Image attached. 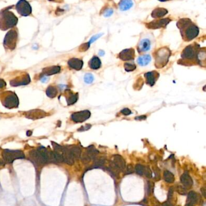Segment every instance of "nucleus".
<instances>
[{
  "instance_id": "nucleus-1",
  "label": "nucleus",
  "mask_w": 206,
  "mask_h": 206,
  "mask_svg": "<svg viewBox=\"0 0 206 206\" xmlns=\"http://www.w3.org/2000/svg\"><path fill=\"white\" fill-rule=\"evenodd\" d=\"M182 39L185 41H190L196 37L199 34L197 26L189 18H181L176 22Z\"/></svg>"
},
{
  "instance_id": "nucleus-2",
  "label": "nucleus",
  "mask_w": 206,
  "mask_h": 206,
  "mask_svg": "<svg viewBox=\"0 0 206 206\" xmlns=\"http://www.w3.org/2000/svg\"><path fill=\"white\" fill-rule=\"evenodd\" d=\"M17 22V17L9 10L3 12L0 15V29L3 30L13 27Z\"/></svg>"
},
{
  "instance_id": "nucleus-3",
  "label": "nucleus",
  "mask_w": 206,
  "mask_h": 206,
  "mask_svg": "<svg viewBox=\"0 0 206 206\" xmlns=\"http://www.w3.org/2000/svg\"><path fill=\"white\" fill-rule=\"evenodd\" d=\"M170 55L171 52L168 48H163L159 50L156 56L155 65L157 67L160 68L165 66L168 62Z\"/></svg>"
},
{
  "instance_id": "nucleus-4",
  "label": "nucleus",
  "mask_w": 206,
  "mask_h": 206,
  "mask_svg": "<svg viewBox=\"0 0 206 206\" xmlns=\"http://www.w3.org/2000/svg\"><path fill=\"white\" fill-rule=\"evenodd\" d=\"M3 158L6 163H12L16 159H22L25 158L24 153L19 150H4L2 153Z\"/></svg>"
},
{
  "instance_id": "nucleus-5",
  "label": "nucleus",
  "mask_w": 206,
  "mask_h": 206,
  "mask_svg": "<svg viewBox=\"0 0 206 206\" xmlns=\"http://www.w3.org/2000/svg\"><path fill=\"white\" fill-rule=\"evenodd\" d=\"M2 103L4 107L8 108L17 107L19 104L18 97L14 93L11 92L4 93L2 98Z\"/></svg>"
},
{
  "instance_id": "nucleus-6",
  "label": "nucleus",
  "mask_w": 206,
  "mask_h": 206,
  "mask_svg": "<svg viewBox=\"0 0 206 206\" xmlns=\"http://www.w3.org/2000/svg\"><path fill=\"white\" fill-rule=\"evenodd\" d=\"M18 34L15 30L9 31L5 36L4 43L5 47L10 50H13L16 44Z\"/></svg>"
},
{
  "instance_id": "nucleus-7",
  "label": "nucleus",
  "mask_w": 206,
  "mask_h": 206,
  "mask_svg": "<svg viewBox=\"0 0 206 206\" xmlns=\"http://www.w3.org/2000/svg\"><path fill=\"white\" fill-rule=\"evenodd\" d=\"M17 12L22 16H27L32 13V7L26 0H20L16 5Z\"/></svg>"
},
{
  "instance_id": "nucleus-8",
  "label": "nucleus",
  "mask_w": 206,
  "mask_h": 206,
  "mask_svg": "<svg viewBox=\"0 0 206 206\" xmlns=\"http://www.w3.org/2000/svg\"><path fill=\"white\" fill-rule=\"evenodd\" d=\"M169 18H165L160 19H155L146 25V26L149 29H158L160 28L166 27V26L171 22Z\"/></svg>"
},
{
  "instance_id": "nucleus-9",
  "label": "nucleus",
  "mask_w": 206,
  "mask_h": 206,
  "mask_svg": "<svg viewBox=\"0 0 206 206\" xmlns=\"http://www.w3.org/2000/svg\"><path fill=\"white\" fill-rule=\"evenodd\" d=\"M91 117L89 110H85L78 112H75L72 114V119L75 122H83L86 121Z\"/></svg>"
},
{
  "instance_id": "nucleus-10",
  "label": "nucleus",
  "mask_w": 206,
  "mask_h": 206,
  "mask_svg": "<svg viewBox=\"0 0 206 206\" xmlns=\"http://www.w3.org/2000/svg\"><path fill=\"white\" fill-rule=\"evenodd\" d=\"M196 48L190 45L188 46L185 49L183 50L181 54V57L184 59H193L197 57Z\"/></svg>"
},
{
  "instance_id": "nucleus-11",
  "label": "nucleus",
  "mask_w": 206,
  "mask_h": 206,
  "mask_svg": "<svg viewBox=\"0 0 206 206\" xmlns=\"http://www.w3.org/2000/svg\"><path fill=\"white\" fill-rule=\"evenodd\" d=\"M98 154L99 151L93 146H90L82 156V160L84 162H88L91 160L95 159Z\"/></svg>"
},
{
  "instance_id": "nucleus-12",
  "label": "nucleus",
  "mask_w": 206,
  "mask_h": 206,
  "mask_svg": "<svg viewBox=\"0 0 206 206\" xmlns=\"http://www.w3.org/2000/svg\"><path fill=\"white\" fill-rule=\"evenodd\" d=\"M30 82V78L28 74H26L22 76L16 78L15 79L11 81V85L13 86H17L20 85L27 84Z\"/></svg>"
},
{
  "instance_id": "nucleus-13",
  "label": "nucleus",
  "mask_w": 206,
  "mask_h": 206,
  "mask_svg": "<svg viewBox=\"0 0 206 206\" xmlns=\"http://www.w3.org/2000/svg\"><path fill=\"white\" fill-rule=\"evenodd\" d=\"M135 57V51L132 48L126 49L121 51L119 54V58L123 61L132 60Z\"/></svg>"
},
{
  "instance_id": "nucleus-14",
  "label": "nucleus",
  "mask_w": 206,
  "mask_h": 206,
  "mask_svg": "<svg viewBox=\"0 0 206 206\" xmlns=\"http://www.w3.org/2000/svg\"><path fill=\"white\" fill-rule=\"evenodd\" d=\"M112 163L116 165L120 171H122L125 168L126 163L124 158L120 155H115L113 157Z\"/></svg>"
},
{
  "instance_id": "nucleus-15",
  "label": "nucleus",
  "mask_w": 206,
  "mask_h": 206,
  "mask_svg": "<svg viewBox=\"0 0 206 206\" xmlns=\"http://www.w3.org/2000/svg\"><path fill=\"white\" fill-rule=\"evenodd\" d=\"M145 77L146 80V83L151 86L155 84L158 78L159 77V74L156 71H151L145 74Z\"/></svg>"
},
{
  "instance_id": "nucleus-16",
  "label": "nucleus",
  "mask_w": 206,
  "mask_h": 206,
  "mask_svg": "<svg viewBox=\"0 0 206 206\" xmlns=\"http://www.w3.org/2000/svg\"><path fill=\"white\" fill-rule=\"evenodd\" d=\"M151 43L149 39H143L139 43L138 45V51L139 52H146L151 49Z\"/></svg>"
},
{
  "instance_id": "nucleus-17",
  "label": "nucleus",
  "mask_w": 206,
  "mask_h": 206,
  "mask_svg": "<svg viewBox=\"0 0 206 206\" xmlns=\"http://www.w3.org/2000/svg\"><path fill=\"white\" fill-rule=\"evenodd\" d=\"M68 64L69 65V66L73 69V70H80L83 65V62L82 60L78 59H76V58H73L69 60V61L68 62Z\"/></svg>"
},
{
  "instance_id": "nucleus-18",
  "label": "nucleus",
  "mask_w": 206,
  "mask_h": 206,
  "mask_svg": "<svg viewBox=\"0 0 206 206\" xmlns=\"http://www.w3.org/2000/svg\"><path fill=\"white\" fill-rule=\"evenodd\" d=\"M180 181L182 184L186 188H189L192 186L193 180L191 177L186 173L183 174L180 177Z\"/></svg>"
},
{
  "instance_id": "nucleus-19",
  "label": "nucleus",
  "mask_w": 206,
  "mask_h": 206,
  "mask_svg": "<svg viewBox=\"0 0 206 206\" xmlns=\"http://www.w3.org/2000/svg\"><path fill=\"white\" fill-rule=\"evenodd\" d=\"M45 116V112L39 110H32L27 113L26 117L28 118L31 119H36V118H41Z\"/></svg>"
},
{
  "instance_id": "nucleus-20",
  "label": "nucleus",
  "mask_w": 206,
  "mask_h": 206,
  "mask_svg": "<svg viewBox=\"0 0 206 206\" xmlns=\"http://www.w3.org/2000/svg\"><path fill=\"white\" fill-rule=\"evenodd\" d=\"M168 13V11L164 8H157L154 10L152 12V17L157 19L163 17Z\"/></svg>"
},
{
  "instance_id": "nucleus-21",
  "label": "nucleus",
  "mask_w": 206,
  "mask_h": 206,
  "mask_svg": "<svg viewBox=\"0 0 206 206\" xmlns=\"http://www.w3.org/2000/svg\"><path fill=\"white\" fill-rule=\"evenodd\" d=\"M101 61L97 56H94L89 62V67L94 70H97L101 67Z\"/></svg>"
},
{
  "instance_id": "nucleus-22",
  "label": "nucleus",
  "mask_w": 206,
  "mask_h": 206,
  "mask_svg": "<svg viewBox=\"0 0 206 206\" xmlns=\"http://www.w3.org/2000/svg\"><path fill=\"white\" fill-rule=\"evenodd\" d=\"M61 70L59 66H51L44 69L43 75L45 76H51L58 73Z\"/></svg>"
},
{
  "instance_id": "nucleus-23",
  "label": "nucleus",
  "mask_w": 206,
  "mask_h": 206,
  "mask_svg": "<svg viewBox=\"0 0 206 206\" xmlns=\"http://www.w3.org/2000/svg\"><path fill=\"white\" fill-rule=\"evenodd\" d=\"M133 6L132 0H121L119 3V8L122 11H126Z\"/></svg>"
},
{
  "instance_id": "nucleus-24",
  "label": "nucleus",
  "mask_w": 206,
  "mask_h": 206,
  "mask_svg": "<svg viewBox=\"0 0 206 206\" xmlns=\"http://www.w3.org/2000/svg\"><path fill=\"white\" fill-rule=\"evenodd\" d=\"M151 61V57L150 55H144L140 56L137 59V63L140 66H146Z\"/></svg>"
},
{
  "instance_id": "nucleus-25",
  "label": "nucleus",
  "mask_w": 206,
  "mask_h": 206,
  "mask_svg": "<svg viewBox=\"0 0 206 206\" xmlns=\"http://www.w3.org/2000/svg\"><path fill=\"white\" fill-rule=\"evenodd\" d=\"M198 200V195L194 191H190L188 194V203H190L192 204H196Z\"/></svg>"
},
{
  "instance_id": "nucleus-26",
  "label": "nucleus",
  "mask_w": 206,
  "mask_h": 206,
  "mask_svg": "<svg viewBox=\"0 0 206 206\" xmlns=\"http://www.w3.org/2000/svg\"><path fill=\"white\" fill-rule=\"evenodd\" d=\"M78 99V94H74L72 92L68 93V97L66 98V101H67V103L68 105H72L75 104Z\"/></svg>"
},
{
  "instance_id": "nucleus-27",
  "label": "nucleus",
  "mask_w": 206,
  "mask_h": 206,
  "mask_svg": "<svg viewBox=\"0 0 206 206\" xmlns=\"http://www.w3.org/2000/svg\"><path fill=\"white\" fill-rule=\"evenodd\" d=\"M74 158L79 159L81 156V150L78 147H73L70 148Z\"/></svg>"
},
{
  "instance_id": "nucleus-28",
  "label": "nucleus",
  "mask_w": 206,
  "mask_h": 206,
  "mask_svg": "<svg viewBox=\"0 0 206 206\" xmlns=\"http://www.w3.org/2000/svg\"><path fill=\"white\" fill-rule=\"evenodd\" d=\"M57 93H58V90L56 88L53 86H49L46 90L47 95L51 98L55 97L57 95Z\"/></svg>"
},
{
  "instance_id": "nucleus-29",
  "label": "nucleus",
  "mask_w": 206,
  "mask_h": 206,
  "mask_svg": "<svg viewBox=\"0 0 206 206\" xmlns=\"http://www.w3.org/2000/svg\"><path fill=\"white\" fill-rule=\"evenodd\" d=\"M164 178L167 183H171L174 181L175 177L171 172L169 171H165L164 172Z\"/></svg>"
},
{
  "instance_id": "nucleus-30",
  "label": "nucleus",
  "mask_w": 206,
  "mask_h": 206,
  "mask_svg": "<svg viewBox=\"0 0 206 206\" xmlns=\"http://www.w3.org/2000/svg\"><path fill=\"white\" fill-rule=\"evenodd\" d=\"M124 67L125 69V71L127 72L133 71L136 69V65L134 63H126L124 65Z\"/></svg>"
},
{
  "instance_id": "nucleus-31",
  "label": "nucleus",
  "mask_w": 206,
  "mask_h": 206,
  "mask_svg": "<svg viewBox=\"0 0 206 206\" xmlns=\"http://www.w3.org/2000/svg\"><path fill=\"white\" fill-rule=\"evenodd\" d=\"M95 80L94 76L91 74H86L84 76V81L86 84H91Z\"/></svg>"
},
{
  "instance_id": "nucleus-32",
  "label": "nucleus",
  "mask_w": 206,
  "mask_h": 206,
  "mask_svg": "<svg viewBox=\"0 0 206 206\" xmlns=\"http://www.w3.org/2000/svg\"><path fill=\"white\" fill-rule=\"evenodd\" d=\"M144 169H145V166H143L142 165H137L135 166V171L136 173L139 175H142L144 174Z\"/></svg>"
},
{
  "instance_id": "nucleus-33",
  "label": "nucleus",
  "mask_w": 206,
  "mask_h": 206,
  "mask_svg": "<svg viewBox=\"0 0 206 206\" xmlns=\"http://www.w3.org/2000/svg\"><path fill=\"white\" fill-rule=\"evenodd\" d=\"M105 163V160L103 158H100V159L96 160V162H95V166L96 168L101 167L104 165Z\"/></svg>"
},
{
  "instance_id": "nucleus-34",
  "label": "nucleus",
  "mask_w": 206,
  "mask_h": 206,
  "mask_svg": "<svg viewBox=\"0 0 206 206\" xmlns=\"http://www.w3.org/2000/svg\"><path fill=\"white\" fill-rule=\"evenodd\" d=\"M176 191L178 193L181 195H185L186 194V191L184 187H182V186H178L176 187Z\"/></svg>"
},
{
  "instance_id": "nucleus-35",
  "label": "nucleus",
  "mask_w": 206,
  "mask_h": 206,
  "mask_svg": "<svg viewBox=\"0 0 206 206\" xmlns=\"http://www.w3.org/2000/svg\"><path fill=\"white\" fill-rule=\"evenodd\" d=\"M148 178H151L152 177V172L150 169L148 167H145L144 169V174Z\"/></svg>"
},
{
  "instance_id": "nucleus-36",
  "label": "nucleus",
  "mask_w": 206,
  "mask_h": 206,
  "mask_svg": "<svg viewBox=\"0 0 206 206\" xmlns=\"http://www.w3.org/2000/svg\"><path fill=\"white\" fill-rule=\"evenodd\" d=\"M121 113H122L123 114H124V115H126V116L129 115V114H131L132 113L131 110H129V109L128 108H125L122 109V110H121Z\"/></svg>"
},
{
  "instance_id": "nucleus-37",
  "label": "nucleus",
  "mask_w": 206,
  "mask_h": 206,
  "mask_svg": "<svg viewBox=\"0 0 206 206\" xmlns=\"http://www.w3.org/2000/svg\"><path fill=\"white\" fill-rule=\"evenodd\" d=\"M102 35V34H97V35H96V36H94L93 37H91V39H90V40H89V42L88 43V45L89 46V45L91 43H92V42H95V40H96L99 37H100Z\"/></svg>"
},
{
  "instance_id": "nucleus-38",
  "label": "nucleus",
  "mask_w": 206,
  "mask_h": 206,
  "mask_svg": "<svg viewBox=\"0 0 206 206\" xmlns=\"http://www.w3.org/2000/svg\"><path fill=\"white\" fill-rule=\"evenodd\" d=\"M152 189H153V185L152 184V183L148 182V190H147L148 195H149L151 194Z\"/></svg>"
},
{
  "instance_id": "nucleus-39",
  "label": "nucleus",
  "mask_w": 206,
  "mask_h": 206,
  "mask_svg": "<svg viewBox=\"0 0 206 206\" xmlns=\"http://www.w3.org/2000/svg\"><path fill=\"white\" fill-rule=\"evenodd\" d=\"M113 13V10L111 9H107L106 10H105V12H104V16L105 17H109L111 15H112V14Z\"/></svg>"
},
{
  "instance_id": "nucleus-40",
  "label": "nucleus",
  "mask_w": 206,
  "mask_h": 206,
  "mask_svg": "<svg viewBox=\"0 0 206 206\" xmlns=\"http://www.w3.org/2000/svg\"><path fill=\"white\" fill-rule=\"evenodd\" d=\"M133 172H134V168L131 165H129L126 168V173L128 174H129L133 173Z\"/></svg>"
},
{
  "instance_id": "nucleus-41",
  "label": "nucleus",
  "mask_w": 206,
  "mask_h": 206,
  "mask_svg": "<svg viewBox=\"0 0 206 206\" xmlns=\"http://www.w3.org/2000/svg\"><path fill=\"white\" fill-rule=\"evenodd\" d=\"M173 192H174V189H173V188L171 187V188L169 189V193H168V200H171V199L172 198V195H173Z\"/></svg>"
},
{
  "instance_id": "nucleus-42",
  "label": "nucleus",
  "mask_w": 206,
  "mask_h": 206,
  "mask_svg": "<svg viewBox=\"0 0 206 206\" xmlns=\"http://www.w3.org/2000/svg\"><path fill=\"white\" fill-rule=\"evenodd\" d=\"M6 86V82L3 79H0V89L5 87Z\"/></svg>"
},
{
  "instance_id": "nucleus-43",
  "label": "nucleus",
  "mask_w": 206,
  "mask_h": 206,
  "mask_svg": "<svg viewBox=\"0 0 206 206\" xmlns=\"http://www.w3.org/2000/svg\"><path fill=\"white\" fill-rule=\"evenodd\" d=\"M146 116H140L139 117H136V119H146Z\"/></svg>"
},
{
  "instance_id": "nucleus-44",
  "label": "nucleus",
  "mask_w": 206,
  "mask_h": 206,
  "mask_svg": "<svg viewBox=\"0 0 206 206\" xmlns=\"http://www.w3.org/2000/svg\"><path fill=\"white\" fill-rule=\"evenodd\" d=\"M162 206H172V205L169 202H166L163 204Z\"/></svg>"
},
{
  "instance_id": "nucleus-45",
  "label": "nucleus",
  "mask_w": 206,
  "mask_h": 206,
  "mask_svg": "<svg viewBox=\"0 0 206 206\" xmlns=\"http://www.w3.org/2000/svg\"><path fill=\"white\" fill-rule=\"evenodd\" d=\"M201 192H202V194H203L204 196L205 197V191L204 188H202V189H201Z\"/></svg>"
},
{
  "instance_id": "nucleus-46",
  "label": "nucleus",
  "mask_w": 206,
  "mask_h": 206,
  "mask_svg": "<svg viewBox=\"0 0 206 206\" xmlns=\"http://www.w3.org/2000/svg\"><path fill=\"white\" fill-rule=\"evenodd\" d=\"M99 55L100 56H103L104 54H105V52L103 51H102V50H101V51H99Z\"/></svg>"
},
{
  "instance_id": "nucleus-47",
  "label": "nucleus",
  "mask_w": 206,
  "mask_h": 206,
  "mask_svg": "<svg viewBox=\"0 0 206 206\" xmlns=\"http://www.w3.org/2000/svg\"><path fill=\"white\" fill-rule=\"evenodd\" d=\"M185 206H193V204H192L190 203H188Z\"/></svg>"
},
{
  "instance_id": "nucleus-48",
  "label": "nucleus",
  "mask_w": 206,
  "mask_h": 206,
  "mask_svg": "<svg viewBox=\"0 0 206 206\" xmlns=\"http://www.w3.org/2000/svg\"><path fill=\"white\" fill-rule=\"evenodd\" d=\"M158 1H162V2H165V1H170V0H158Z\"/></svg>"
},
{
  "instance_id": "nucleus-49",
  "label": "nucleus",
  "mask_w": 206,
  "mask_h": 206,
  "mask_svg": "<svg viewBox=\"0 0 206 206\" xmlns=\"http://www.w3.org/2000/svg\"><path fill=\"white\" fill-rule=\"evenodd\" d=\"M29 132H30V131H29ZM32 131H30V133H27V136H30V135L32 134Z\"/></svg>"
},
{
  "instance_id": "nucleus-50",
  "label": "nucleus",
  "mask_w": 206,
  "mask_h": 206,
  "mask_svg": "<svg viewBox=\"0 0 206 206\" xmlns=\"http://www.w3.org/2000/svg\"><path fill=\"white\" fill-rule=\"evenodd\" d=\"M49 1H55V0H49Z\"/></svg>"
},
{
  "instance_id": "nucleus-51",
  "label": "nucleus",
  "mask_w": 206,
  "mask_h": 206,
  "mask_svg": "<svg viewBox=\"0 0 206 206\" xmlns=\"http://www.w3.org/2000/svg\"><path fill=\"white\" fill-rule=\"evenodd\" d=\"M177 206H179V205H177Z\"/></svg>"
}]
</instances>
